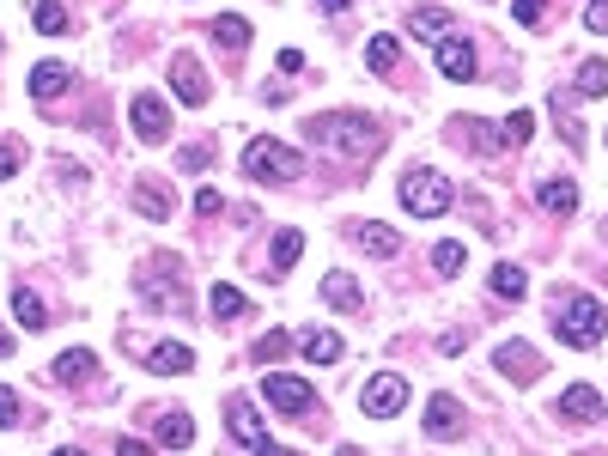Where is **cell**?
Listing matches in <instances>:
<instances>
[{"label":"cell","mask_w":608,"mask_h":456,"mask_svg":"<svg viewBox=\"0 0 608 456\" xmlns=\"http://www.w3.org/2000/svg\"><path fill=\"white\" fill-rule=\"evenodd\" d=\"M213 43H219L225 55H244V43H250V25H244L238 13H225V19H213Z\"/></svg>","instance_id":"ffe728a7"},{"label":"cell","mask_w":608,"mask_h":456,"mask_svg":"<svg viewBox=\"0 0 608 456\" xmlns=\"http://www.w3.org/2000/svg\"><path fill=\"white\" fill-rule=\"evenodd\" d=\"M426 432L432 438H456V432H463V408H456L450 396H432L426 402Z\"/></svg>","instance_id":"e0dca14e"},{"label":"cell","mask_w":608,"mask_h":456,"mask_svg":"<svg viewBox=\"0 0 608 456\" xmlns=\"http://www.w3.org/2000/svg\"><path fill=\"white\" fill-rule=\"evenodd\" d=\"M402 207H408V213H420V219H432V213H444V207H450V183H444L438 171L414 165V171L402 177Z\"/></svg>","instance_id":"277c9868"},{"label":"cell","mask_w":608,"mask_h":456,"mask_svg":"<svg viewBox=\"0 0 608 456\" xmlns=\"http://www.w3.org/2000/svg\"><path fill=\"white\" fill-rule=\"evenodd\" d=\"M19 414H25V408H19V396H13L7 384H0V426H19Z\"/></svg>","instance_id":"8d00e7d4"},{"label":"cell","mask_w":608,"mask_h":456,"mask_svg":"<svg viewBox=\"0 0 608 456\" xmlns=\"http://www.w3.org/2000/svg\"><path fill=\"white\" fill-rule=\"evenodd\" d=\"M49 456H86V450H49Z\"/></svg>","instance_id":"bcb514c9"},{"label":"cell","mask_w":608,"mask_h":456,"mask_svg":"<svg viewBox=\"0 0 608 456\" xmlns=\"http://www.w3.org/2000/svg\"><path fill=\"white\" fill-rule=\"evenodd\" d=\"M602 335H608V311L596 298H566V311H560V341L566 347H578V353H590V347H602Z\"/></svg>","instance_id":"3957f363"},{"label":"cell","mask_w":608,"mask_h":456,"mask_svg":"<svg viewBox=\"0 0 608 456\" xmlns=\"http://www.w3.org/2000/svg\"><path fill=\"white\" fill-rule=\"evenodd\" d=\"M116 456H152V450H146L140 438H116Z\"/></svg>","instance_id":"7bdbcfd3"},{"label":"cell","mask_w":608,"mask_h":456,"mask_svg":"<svg viewBox=\"0 0 608 456\" xmlns=\"http://www.w3.org/2000/svg\"><path fill=\"white\" fill-rule=\"evenodd\" d=\"M262 390H268V402L280 408V414H311L317 408V396H311V384H304V377H262Z\"/></svg>","instance_id":"52a82bcc"},{"label":"cell","mask_w":608,"mask_h":456,"mask_svg":"<svg viewBox=\"0 0 608 456\" xmlns=\"http://www.w3.org/2000/svg\"><path fill=\"white\" fill-rule=\"evenodd\" d=\"M146 365L177 377V371H189V365H195V353H189V347H177V341H165V347H152V353H146Z\"/></svg>","instance_id":"d4e9b609"},{"label":"cell","mask_w":608,"mask_h":456,"mask_svg":"<svg viewBox=\"0 0 608 456\" xmlns=\"http://www.w3.org/2000/svg\"><path fill=\"white\" fill-rule=\"evenodd\" d=\"M134 207H140L146 219H171V189H165V183H140V189H134Z\"/></svg>","instance_id":"44dd1931"},{"label":"cell","mask_w":608,"mask_h":456,"mask_svg":"<svg viewBox=\"0 0 608 456\" xmlns=\"http://www.w3.org/2000/svg\"><path fill=\"white\" fill-rule=\"evenodd\" d=\"M463 262H469V256H463V244H438V250H432V268H438V274H456Z\"/></svg>","instance_id":"836d02e7"},{"label":"cell","mask_w":608,"mask_h":456,"mask_svg":"<svg viewBox=\"0 0 608 456\" xmlns=\"http://www.w3.org/2000/svg\"><path fill=\"white\" fill-rule=\"evenodd\" d=\"M213 317H219V323H232V317H244V292L219 280V286H213Z\"/></svg>","instance_id":"f1b7e54d"},{"label":"cell","mask_w":608,"mask_h":456,"mask_svg":"<svg viewBox=\"0 0 608 456\" xmlns=\"http://www.w3.org/2000/svg\"><path fill=\"white\" fill-rule=\"evenodd\" d=\"M171 86H177V98H183V104H207V92H213L195 55H177V61H171Z\"/></svg>","instance_id":"7c38bea8"},{"label":"cell","mask_w":608,"mask_h":456,"mask_svg":"<svg viewBox=\"0 0 608 456\" xmlns=\"http://www.w3.org/2000/svg\"><path fill=\"white\" fill-rule=\"evenodd\" d=\"M19 165H25V152H19L13 140H0V183H7V177H13Z\"/></svg>","instance_id":"d590c367"},{"label":"cell","mask_w":608,"mask_h":456,"mask_svg":"<svg viewBox=\"0 0 608 456\" xmlns=\"http://www.w3.org/2000/svg\"><path fill=\"white\" fill-rule=\"evenodd\" d=\"M256 456H298V450H274V444H268V450H256Z\"/></svg>","instance_id":"f6af8a7d"},{"label":"cell","mask_w":608,"mask_h":456,"mask_svg":"<svg viewBox=\"0 0 608 456\" xmlns=\"http://www.w3.org/2000/svg\"><path fill=\"white\" fill-rule=\"evenodd\" d=\"M201 165H213V146H183V171H201Z\"/></svg>","instance_id":"ab89813d"},{"label":"cell","mask_w":608,"mask_h":456,"mask_svg":"<svg viewBox=\"0 0 608 456\" xmlns=\"http://www.w3.org/2000/svg\"><path fill=\"white\" fill-rule=\"evenodd\" d=\"M584 25H590V31H608V0H590V7H584Z\"/></svg>","instance_id":"60d3db41"},{"label":"cell","mask_w":608,"mask_h":456,"mask_svg":"<svg viewBox=\"0 0 608 456\" xmlns=\"http://www.w3.org/2000/svg\"><path fill=\"white\" fill-rule=\"evenodd\" d=\"M359 250H371V256H396L402 250V232H390V225H377V219H365V225H353L347 232Z\"/></svg>","instance_id":"5bb4252c"},{"label":"cell","mask_w":608,"mask_h":456,"mask_svg":"<svg viewBox=\"0 0 608 456\" xmlns=\"http://www.w3.org/2000/svg\"><path fill=\"white\" fill-rule=\"evenodd\" d=\"M536 201H542L554 219H566V213H578V183H572V177H548V183L536 189Z\"/></svg>","instance_id":"2e32d148"},{"label":"cell","mask_w":608,"mask_h":456,"mask_svg":"<svg viewBox=\"0 0 608 456\" xmlns=\"http://www.w3.org/2000/svg\"><path fill=\"white\" fill-rule=\"evenodd\" d=\"M219 207H225V201H219V189H207V183H201V189H195V213H201V219H213Z\"/></svg>","instance_id":"74e56055"},{"label":"cell","mask_w":608,"mask_h":456,"mask_svg":"<svg viewBox=\"0 0 608 456\" xmlns=\"http://www.w3.org/2000/svg\"><path fill=\"white\" fill-rule=\"evenodd\" d=\"M140 298H146V304H165V311H183V304H189V292L177 286V256H159V262L146 268Z\"/></svg>","instance_id":"5b68a950"},{"label":"cell","mask_w":608,"mask_h":456,"mask_svg":"<svg viewBox=\"0 0 608 456\" xmlns=\"http://www.w3.org/2000/svg\"><path fill=\"white\" fill-rule=\"evenodd\" d=\"M365 67H371V73H390V67H396V37H371V43H365Z\"/></svg>","instance_id":"f546056e"},{"label":"cell","mask_w":608,"mask_h":456,"mask_svg":"<svg viewBox=\"0 0 608 456\" xmlns=\"http://www.w3.org/2000/svg\"><path fill=\"white\" fill-rule=\"evenodd\" d=\"M159 438H165L171 450H189V444H195V420H189L183 408H171V414L159 420Z\"/></svg>","instance_id":"7402d4cb"},{"label":"cell","mask_w":608,"mask_h":456,"mask_svg":"<svg viewBox=\"0 0 608 456\" xmlns=\"http://www.w3.org/2000/svg\"><path fill=\"white\" fill-rule=\"evenodd\" d=\"M134 134H140V140H152V146H159V140L171 134V110H165V98H159V92H140V98H134Z\"/></svg>","instance_id":"ba28073f"},{"label":"cell","mask_w":608,"mask_h":456,"mask_svg":"<svg viewBox=\"0 0 608 456\" xmlns=\"http://www.w3.org/2000/svg\"><path fill=\"white\" fill-rule=\"evenodd\" d=\"M602 238H608V219H602Z\"/></svg>","instance_id":"c3c4849f"},{"label":"cell","mask_w":608,"mask_h":456,"mask_svg":"<svg viewBox=\"0 0 608 456\" xmlns=\"http://www.w3.org/2000/svg\"><path fill=\"white\" fill-rule=\"evenodd\" d=\"M0 353H13V341H7V335H0Z\"/></svg>","instance_id":"7dc6e473"},{"label":"cell","mask_w":608,"mask_h":456,"mask_svg":"<svg viewBox=\"0 0 608 456\" xmlns=\"http://www.w3.org/2000/svg\"><path fill=\"white\" fill-rule=\"evenodd\" d=\"M13 317H19L25 329H43V323H49V311H43V298H37L31 286H13Z\"/></svg>","instance_id":"603a6c76"},{"label":"cell","mask_w":608,"mask_h":456,"mask_svg":"<svg viewBox=\"0 0 608 456\" xmlns=\"http://www.w3.org/2000/svg\"><path fill=\"white\" fill-rule=\"evenodd\" d=\"M529 134H536V116H529V110H517V116H505V140H511V146H523Z\"/></svg>","instance_id":"e575fe53"},{"label":"cell","mask_w":608,"mask_h":456,"mask_svg":"<svg viewBox=\"0 0 608 456\" xmlns=\"http://www.w3.org/2000/svg\"><path fill=\"white\" fill-rule=\"evenodd\" d=\"M0 49H7V43H0Z\"/></svg>","instance_id":"681fc988"},{"label":"cell","mask_w":608,"mask_h":456,"mask_svg":"<svg viewBox=\"0 0 608 456\" xmlns=\"http://www.w3.org/2000/svg\"><path fill=\"white\" fill-rule=\"evenodd\" d=\"M37 31L43 37H67L73 31V13L61 7V0H37Z\"/></svg>","instance_id":"cb8c5ba5"},{"label":"cell","mask_w":608,"mask_h":456,"mask_svg":"<svg viewBox=\"0 0 608 456\" xmlns=\"http://www.w3.org/2000/svg\"><path fill=\"white\" fill-rule=\"evenodd\" d=\"M511 13H517V25H536V19L548 13V0H517V7H511Z\"/></svg>","instance_id":"f35d334b"},{"label":"cell","mask_w":608,"mask_h":456,"mask_svg":"<svg viewBox=\"0 0 608 456\" xmlns=\"http://www.w3.org/2000/svg\"><path fill=\"white\" fill-rule=\"evenodd\" d=\"M55 177H67V183H86V165H73V159H55Z\"/></svg>","instance_id":"b9f144b4"},{"label":"cell","mask_w":608,"mask_h":456,"mask_svg":"<svg viewBox=\"0 0 608 456\" xmlns=\"http://www.w3.org/2000/svg\"><path fill=\"white\" fill-rule=\"evenodd\" d=\"M304 341V353H311L317 365H335L341 359V335H329V329H311V335H298Z\"/></svg>","instance_id":"83f0119b"},{"label":"cell","mask_w":608,"mask_h":456,"mask_svg":"<svg viewBox=\"0 0 608 456\" xmlns=\"http://www.w3.org/2000/svg\"><path fill=\"white\" fill-rule=\"evenodd\" d=\"M298 256H304V232H280L274 238V274H286Z\"/></svg>","instance_id":"4dcf8cb0"},{"label":"cell","mask_w":608,"mask_h":456,"mask_svg":"<svg viewBox=\"0 0 608 456\" xmlns=\"http://www.w3.org/2000/svg\"><path fill=\"white\" fill-rule=\"evenodd\" d=\"M49 377H55V384H86V377H98V353L73 347V353H61V359L49 365Z\"/></svg>","instance_id":"9a60e30c"},{"label":"cell","mask_w":608,"mask_h":456,"mask_svg":"<svg viewBox=\"0 0 608 456\" xmlns=\"http://www.w3.org/2000/svg\"><path fill=\"white\" fill-rule=\"evenodd\" d=\"M244 171H250L256 183H298V177H304V152H292V146L256 134V140L244 146Z\"/></svg>","instance_id":"7a4b0ae2"},{"label":"cell","mask_w":608,"mask_h":456,"mask_svg":"<svg viewBox=\"0 0 608 456\" xmlns=\"http://www.w3.org/2000/svg\"><path fill=\"white\" fill-rule=\"evenodd\" d=\"M311 134H317L329 152H347V159H371V152L384 146L377 122H371V116H353V110H341V116H317Z\"/></svg>","instance_id":"6da1fadb"},{"label":"cell","mask_w":608,"mask_h":456,"mask_svg":"<svg viewBox=\"0 0 608 456\" xmlns=\"http://www.w3.org/2000/svg\"><path fill=\"white\" fill-rule=\"evenodd\" d=\"M487 280H493V292H499L505 304H517V298L529 292V280H523V268H511V262H499V268H493Z\"/></svg>","instance_id":"484cf974"},{"label":"cell","mask_w":608,"mask_h":456,"mask_svg":"<svg viewBox=\"0 0 608 456\" xmlns=\"http://www.w3.org/2000/svg\"><path fill=\"white\" fill-rule=\"evenodd\" d=\"M317 7H323V13H347V7H353V0H317Z\"/></svg>","instance_id":"ee69618b"},{"label":"cell","mask_w":608,"mask_h":456,"mask_svg":"<svg viewBox=\"0 0 608 456\" xmlns=\"http://www.w3.org/2000/svg\"><path fill=\"white\" fill-rule=\"evenodd\" d=\"M292 347H298V335H286V329H274V335H262V341H256V359H262V365H274V359H286Z\"/></svg>","instance_id":"1f68e13d"},{"label":"cell","mask_w":608,"mask_h":456,"mask_svg":"<svg viewBox=\"0 0 608 456\" xmlns=\"http://www.w3.org/2000/svg\"><path fill=\"white\" fill-rule=\"evenodd\" d=\"M323 298L335 304V311H359V286L347 274H323Z\"/></svg>","instance_id":"4316f807"},{"label":"cell","mask_w":608,"mask_h":456,"mask_svg":"<svg viewBox=\"0 0 608 456\" xmlns=\"http://www.w3.org/2000/svg\"><path fill=\"white\" fill-rule=\"evenodd\" d=\"M493 365L511 377V384H529V377H542V359H536V347H529V341H505V347L493 353Z\"/></svg>","instance_id":"30bf717a"},{"label":"cell","mask_w":608,"mask_h":456,"mask_svg":"<svg viewBox=\"0 0 608 456\" xmlns=\"http://www.w3.org/2000/svg\"><path fill=\"white\" fill-rule=\"evenodd\" d=\"M225 420H232V438H238L244 450H268V426L256 420V408H250L244 396H232V402H225Z\"/></svg>","instance_id":"9c48e42d"},{"label":"cell","mask_w":608,"mask_h":456,"mask_svg":"<svg viewBox=\"0 0 608 456\" xmlns=\"http://www.w3.org/2000/svg\"><path fill=\"white\" fill-rule=\"evenodd\" d=\"M408 37H438V43H444V37H450V13H444V7H414V13H408Z\"/></svg>","instance_id":"d6986e66"},{"label":"cell","mask_w":608,"mask_h":456,"mask_svg":"<svg viewBox=\"0 0 608 456\" xmlns=\"http://www.w3.org/2000/svg\"><path fill=\"white\" fill-rule=\"evenodd\" d=\"M359 408H365L371 420H390V414H402V408H408V377H396V371L371 377V384H365V396H359Z\"/></svg>","instance_id":"8992f818"},{"label":"cell","mask_w":608,"mask_h":456,"mask_svg":"<svg viewBox=\"0 0 608 456\" xmlns=\"http://www.w3.org/2000/svg\"><path fill=\"white\" fill-rule=\"evenodd\" d=\"M578 92H584V98H602V92H608V61H584Z\"/></svg>","instance_id":"d6a6232c"},{"label":"cell","mask_w":608,"mask_h":456,"mask_svg":"<svg viewBox=\"0 0 608 456\" xmlns=\"http://www.w3.org/2000/svg\"><path fill=\"white\" fill-rule=\"evenodd\" d=\"M560 414H566V420H602V396H596L590 384H572V390L560 396Z\"/></svg>","instance_id":"ac0fdd59"},{"label":"cell","mask_w":608,"mask_h":456,"mask_svg":"<svg viewBox=\"0 0 608 456\" xmlns=\"http://www.w3.org/2000/svg\"><path fill=\"white\" fill-rule=\"evenodd\" d=\"M438 73H444V80H456V86L475 80V43L469 37H444L438 43Z\"/></svg>","instance_id":"8fae6325"},{"label":"cell","mask_w":608,"mask_h":456,"mask_svg":"<svg viewBox=\"0 0 608 456\" xmlns=\"http://www.w3.org/2000/svg\"><path fill=\"white\" fill-rule=\"evenodd\" d=\"M67 86H73V73H67L61 61H37V67H31V98H37V104H55Z\"/></svg>","instance_id":"4fadbf2b"}]
</instances>
